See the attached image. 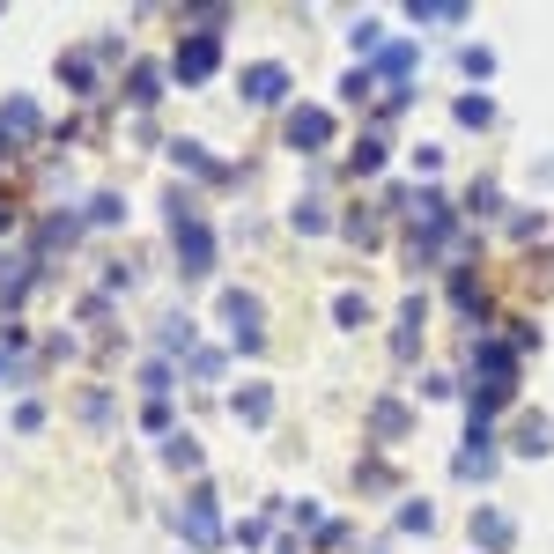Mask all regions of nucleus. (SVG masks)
Listing matches in <instances>:
<instances>
[{
  "mask_svg": "<svg viewBox=\"0 0 554 554\" xmlns=\"http://www.w3.org/2000/svg\"><path fill=\"white\" fill-rule=\"evenodd\" d=\"M281 89H289V74H281V67H252V74H244V97H252V104H274Z\"/></svg>",
  "mask_w": 554,
  "mask_h": 554,
  "instance_id": "obj_1",
  "label": "nucleus"
},
{
  "mask_svg": "<svg viewBox=\"0 0 554 554\" xmlns=\"http://www.w3.org/2000/svg\"><path fill=\"white\" fill-rule=\"evenodd\" d=\"M289 141L303 148V141H326V111H296L289 119Z\"/></svg>",
  "mask_w": 554,
  "mask_h": 554,
  "instance_id": "obj_2",
  "label": "nucleus"
},
{
  "mask_svg": "<svg viewBox=\"0 0 554 554\" xmlns=\"http://www.w3.org/2000/svg\"><path fill=\"white\" fill-rule=\"evenodd\" d=\"M178 67H185V74H207V67H215V45H207V37H200V45H185Z\"/></svg>",
  "mask_w": 554,
  "mask_h": 554,
  "instance_id": "obj_3",
  "label": "nucleus"
},
{
  "mask_svg": "<svg viewBox=\"0 0 554 554\" xmlns=\"http://www.w3.org/2000/svg\"><path fill=\"white\" fill-rule=\"evenodd\" d=\"M473 532H481L488 547H503V540H510V525H503V518H473Z\"/></svg>",
  "mask_w": 554,
  "mask_h": 554,
  "instance_id": "obj_4",
  "label": "nucleus"
}]
</instances>
